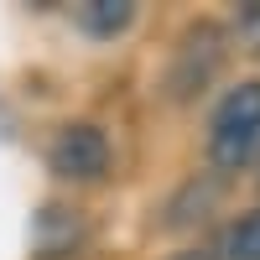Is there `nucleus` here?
I'll list each match as a JSON object with an SVG mask.
<instances>
[{
  "instance_id": "obj_1",
  "label": "nucleus",
  "mask_w": 260,
  "mask_h": 260,
  "mask_svg": "<svg viewBox=\"0 0 260 260\" xmlns=\"http://www.w3.org/2000/svg\"><path fill=\"white\" fill-rule=\"evenodd\" d=\"M260 161V78H240L219 94L208 115V167L219 177L250 172Z\"/></svg>"
},
{
  "instance_id": "obj_2",
  "label": "nucleus",
  "mask_w": 260,
  "mask_h": 260,
  "mask_svg": "<svg viewBox=\"0 0 260 260\" xmlns=\"http://www.w3.org/2000/svg\"><path fill=\"white\" fill-rule=\"evenodd\" d=\"M229 57V37L213 26V21H198V26H187L177 52H172V68H167V94L172 99H198L213 78H219Z\"/></svg>"
},
{
  "instance_id": "obj_3",
  "label": "nucleus",
  "mask_w": 260,
  "mask_h": 260,
  "mask_svg": "<svg viewBox=\"0 0 260 260\" xmlns=\"http://www.w3.org/2000/svg\"><path fill=\"white\" fill-rule=\"evenodd\" d=\"M110 161H115V146L94 120H68L47 141V167L62 182H99L110 172Z\"/></svg>"
},
{
  "instance_id": "obj_4",
  "label": "nucleus",
  "mask_w": 260,
  "mask_h": 260,
  "mask_svg": "<svg viewBox=\"0 0 260 260\" xmlns=\"http://www.w3.org/2000/svg\"><path fill=\"white\" fill-rule=\"evenodd\" d=\"M89 240V219H83V208H68V203H47L31 219V255L37 260H68L83 250Z\"/></svg>"
},
{
  "instance_id": "obj_5",
  "label": "nucleus",
  "mask_w": 260,
  "mask_h": 260,
  "mask_svg": "<svg viewBox=\"0 0 260 260\" xmlns=\"http://www.w3.org/2000/svg\"><path fill=\"white\" fill-rule=\"evenodd\" d=\"M224 198V177L219 172H198V177H187L177 192H172V203H167V229H192V224H203L213 208H219Z\"/></svg>"
},
{
  "instance_id": "obj_6",
  "label": "nucleus",
  "mask_w": 260,
  "mask_h": 260,
  "mask_svg": "<svg viewBox=\"0 0 260 260\" xmlns=\"http://www.w3.org/2000/svg\"><path fill=\"white\" fill-rule=\"evenodd\" d=\"M78 31H89L94 42H115L120 31H130V21H136V0H83L73 11Z\"/></svg>"
},
{
  "instance_id": "obj_7",
  "label": "nucleus",
  "mask_w": 260,
  "mask_h": 260,
  "mask_svg": "<svg viewBox=\"0 0 260 260\" xmlns=\"http://www.w3.org/2000/svg\"><path fill=\"white\" fill-rule=\"evenodd\" d=\"M213 255H219V260H260V203L245 208V213H234V219L224 224Z\"/></svg>"
},
{
  "instance_id": "obj_8",
  "label": "nucleus",
  "mask_w": 260,
  "mask_h": 260,
  "mask_svg": "<svg viewBox=\"0 0 260 260\" xmlns=\"http://www.w3.org/2000/svg\"><path fill=\"white\" fill-rule=\"evenodd\" d=\"M234 42H240L245 52H260V6H240V16H234Z\"/></svg>"
},
{
  "instance_id": "obj_9",
  "label": "nucleus",
  "mask_w": 260,
  "mask_h": 260,
  "mask_svg": "<svg viewBox=\"0 0 260 260\" xmlns=\"http://www.w3.org/2000/svg\"><path fill=\"white\" fill-rule=\"evenodd\" d=\"M167 260H213V250H198V245H192V250H177V255H167Z\"/></svg>"
}]
</instances>
